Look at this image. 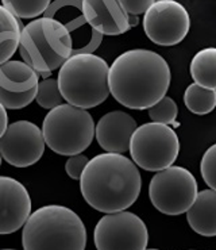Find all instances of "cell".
Listing matches in <instances>:
<instances>
[{"label": "cell", "instance_id": "cell-26", "mask_svg": "<svg viewBox=\"0 0 216 250\" xmlns=\"http://www.w3.org/2000/svg\"><path fill=\"white\" fill-rule=\"evenodd\" d=\"M7 127H8V115H7L6 108L0 104V138L4 134Z\"/></svg>", "mask_w": 216, "mask_h": 250}, {"label": "cell", "instance_id": "cell-1", "mask_svg": "<svg viewBox=\"0 0 216 250\" xmlns=\"http://www.w3.org/2000/svg\"><path fill=\"white\" fill-rule=\"evenodd\" d=\"M170 68L162 56L133 49L118 56L108 70L110 95L131 110H147L166 96Z\"/></svg>", "mask_w": 216, "mask_h": 250}, {"label": "cell", "instance_id": "cell-24", "mask_svg": "<svg viewBox=\"0 0 216 250\" xmlns=\"http://www.w3.org/2000/svg\"><path fill=\"white\" fill-rule=\"evenodd\" d=\"M88 157L84 156L82 153L80 154H75V156H70L68 158V161L65 164V170H66V175L69 176L70 179L73 180H79L80 176H81L82 170L85 169L88 164Z\"/></svg>", "mask_w": 216, "mask_h": 250}, {"label": "cell", "instance_id": "cell-7", "mask_svg": "<svg viewBox=\"0 0 216 250\" xmlns=\"http://www.w3.org/2000/svg\"><path fill=\"white\" fill-rule=\"evenodd\" d=\"M129 150L137 167L147 172H159L175 164L180 153V141L170 126L145 123L135 128Z\"/></svg>", "mask_w": 216, "mask_h": 250}, {"label": "cell", "instance_id": "cell-12", "mask_svg": "<svg viewBox=\"0 0 216 250\" xmlns=\"http://www.w3.org/2000/svg\"><path fill=\"white\" fill-rule=\"evenodd\" d=\"M39 75L18 60L0 64V104L8 110H20L35 100Z\"/></svg>", "mask_w": 216, "mask_h": 250}, {"label": "cell", "instance_id": "cell-18", "mask_svg": "<svg viewBox=\"0 0 216 250\" xmlns=\"http://www.w3.org/2000/svg\"><path fill=\"white\" fill-rule=\"evenodd\" d=\"M189 72L197 85L216 91V47H205L196 53Z\"/></svg>", "mask_w": 216, "mask_h": 250}, {"label": "cell", "instance_id": "cell-11", "mask_svg": "<svg viewBox=\"0 0 216 250\" xmlns=\"http://www.w3.org/2000/svg\"><path fill=\"white\" fill-rule=\"evenodd\" d=\"M42 130L29 121H18L4 131L0 138V154L15 168H27L37 164L45 151Z\"/></svg>", "mask_w": 216, "mask_h": 250}, {"label": "cell", "instance_id": "cell-28", "mask_svg": "<svg viewBox=\"0 0 216 250\" xmlns=\"http://www.w3.org/2000/svg\"><path fill=\"white\" fill-rule=\"evenodd\" d=\"M0 250H15V249H0Z\"/></svg>", "mask_w": 216, "mask_h": 250}, {"label": "cell", "instance_id": "cell-14", "mask_svg": "<svg viewBox=\"0 0 216 250\" xmlns=\"http://www.w3.org/2000/svg\"><path fill=\"white\" fill-rule=\"evenodd\" d=\"M81 12L85 22L101 35H120L133 29L119 0H81Z\"/></svg>", "mask_w": 216, "mask_h": 250}, {"label": "cell", "instance_id": "cell-21", "mask_svg": "<svg viewBox=\"0 0 216 250\" xmlns=\"http://www.w3.org/2000/svg\"><path fill=\"white\" fill-rule=\"evenodd\" d=\"M147 110H149V117L152 119V122L173 126V127L180 126V123L177 122L178 107L176 104L175 100L169 96H164L159 102H157L156 104L152 105Z\"/></svg>", "mask_w": 216, "mask_h": 250}, {"label": "cell", "instance_id": "cell-16", "mask_svg": "<svg viewBox=\"0 0 216 250\" xmlns=\"http://www.w3.org/2000/svg\"><path fill=\"white\" fill-rule=\"evenodd\" d=\"M187 221L196 234L216 237V191L197 192L195 202L187 211Z\"/></svg>", "mask_w": 216, "mask_h": 250}, {"label": "cell", "instance_id": "cell-20", "mask_svg": "<svg viewBox=\"0 0 216 250\" xmlns=\"http://www.w3.org/2000/svg\"><path fill=\"white\" fill-rule=\"evenodd\" d=\"M52 0H1V6L6 7L14 17L20 19H34L45 14Z\"/></svg>", "mask_w": 216, "mask_h": 250}, {"label": "cell", "instance_id": "cell-3", "mask_svg": "<svg viewBox=\"0 0 216 250\" xmlns=\"http://www.w3.org/2000/svg\"><path fill=\"white\" fill-rule=\"evenodd\" d=\"M22 245L24 250H85L87 229L73 209L43 206L23 225Z\"/></svg>", "mask_w": 216, "mask_h": 250}, {"label": "cell", "instance_id": "cell-13", "mask_svg": "<svg viewBox=\"0 0 216 250\" xmlns=\"http://www.w3.org/2000/svg\"><path fill=\"white\" fill-rule=\"evenodd\" d=\"M31 214V198L26 187L12 177L0 176V235L23 227Z\"/></svg>", "mask_w": 216, "mask_h": 250}, {"label": "cell", "instance_id": "cell-2", "mask_svg": "<svg viewBox=\"0 0 216 250\" xmlns=\"http://www.w3.org/2000/svg\"><path fill=\"white\" fill-rule=\"evenodd\" d=\"M79 181L84 200L105 214L131 207L142 189L138 167L119 153H103L89 160Z\"/></svg>", "mask_w": 216, "mask_h": 250}, {"label": "cell", "instance_id": "cell-5", "mask_svg": "<svg viewBox=\"0 0 216 250\" xmlns=\"http://www.w3.org/2000/svg\"><path fill=\"white\" fill-rule=\"evenodd\" d=\"M108 70L107 61L94 53L72 54L59 66V92L68 104L82 110L98 107L110 96Z\"/></svg>", "mask_w": 216, "mask_h": 250}, {"label": "cell", "instance_id": "cell-27", "mask_svg": "<svg viewBox=\"0 0 216 250\" xmlns=\"http://www.w3.org/2000/svg\"><path fill=\"white\" fill-rule=\"evenodd\" d=\"M0 167H1V154H0Z\"/></svg>", "mask_w": 216, "mask_h": 250}, {"label": "cell", "instance_id": "cell-22", "mask_svg": "<svg viewBox=\"0 0 216 250\" xmlns=\"http://www.w3.org/2000/svg\"><path fill=\"white\" fill-rule=\"evenodd\" d=\"M35 100L42 108H46V110H53V108L59 107V104H62L64 98L59 92L57 79L46 77L43 82L39 83Z\"/></svg>", "mask_w": 216, "mask_h": 250}, {"label": "cell", "instance_id": "cell-19", "mask_svg": "<svg viewBox=\"0 0 216 250\" xmlns=\"http://www.w3.org/2000/svg\"><path fill=\"white\" fill-rule=\"evenodd\" d=\"M184 104L195 115H207L215 110L216 91L193 83L184 92Z\"/></svg>", "mask_w": 216, "mask_h": 250}, {"label": "cell", "instance_id": "cell-8", "mask_svg": "<svg viewBox=\"0 0 216 250\" xmlns=\"http://www.w3.org/2000/svg\"><path fill=\"white\" fill-rule=\"evenodd\" d=\"M197 196V181L191 170L172 165L153 176L149 184V198L165 215L187 212Z\"/></svg>", "mask_w": 216, "mask_h": 250}, {"label": "cell", "instance_id": "cell-6", "mask_svg": "<svg viewBox=\"0 0 216 250\" xmlns=\"http://www.w3.org/2000/svg\"><path fill=\"white\" fill-rule=\"evenodd\" d=\"M46 146L61 156L80 154L95 137V122L87 110L72 104H59L49 110L42 125Z\"/></svg>", "mask_w": 216, "mask_h": 250}, {"label": "cell", "instance_id": "cell-25", "mask_svg": "<svg viewBox=\"0 0 216 250\" xmlns=\"http://www.w3.org/2000/svg\"><path fill=\"white\" fill-rule=\"evenodd\" d=\"M154 1L156 0H119V4L129 15L138 17L140 14H145Z\"/></svg>", "mask_w": 216, "mask_h": 250}, {"label": "cell", "instance_id": "cell-10", "mask_svg": "<svg viewBox=\"0 0 216 250\" xmlns=\"http://www.w3.org/2000/svg\"><path fill=\"white\" fill-rule=\"evenodd\" d=\"M191 27L187 8L176 0H156L143 17L147 38L159 46H175L185 38Z\"/></svg>", "mask_w": 216, "mask_h": 250}, {"label": "cell", "instance_id": "cell-15", "mask_svg": "<svg viewBox=\"0 0 216 250\" xmlns=\"http://www.w3.org/2000/svg\"><path fill=\"white\" fill-rule=\"evenodd\" d=\"M138 127L137 121L124 111H111L95 125V137L107 153L122 154L129 150L130 141Z\"/></svg>", "mask_w": 216, "mask_h": 250}, {"label": "cell", "instance_id": "cell-4", "mask_svg": "<svg viewBox=\"0 0 216 250\" xmlns=\"http://www.w3.org/2000/svg\"><path fill=\"white\" fill-rule=\"evenodd\" d=\"M18 50L23 62L46 79L73 54V40L62 22L37 18L22 27Z\"/></svg>", "mask_w": 216, "mask_h": 250}, {"label": "cell", "instance_id": "cell-17", "mask_svg": "<svg viewBox=\"0 0 216 250\" xmlns=\"http://www.w3.org/2000/svg\"><path fill=\"white\" fill-rule=\"evenodd\" d=\"M22 27V22L0 4V64L17 53Z\"/></svg>", "mask_w": 216, "mask_h": 250}, {"label": "cell", "instance_id": "cell-29", "mask_svg": "<svg viewBox=\"0 0 216 250\" xmlns=\"http://www.w3.org/2000/svg\"><path fill=\"white\" fill-rule=\"evenodd\" d=\"M145 250H159V249H145Z\"/></svg>", "mask_w": 216, "mask_h": 250}, {"label": "cell", "instance_id": "cell-9", "mask_svg": "<svg viewBox=\"0 0 216 250\" xmlns=\"http://www.w3.org/2000/svg\"><path fill=\"white\" fill-rule=\"evenodd\" d=\"M94 241L98 250H145L149 231L139 216L124 209L100 218Z\"/></svg>", "mask_w": 216, "mask_h": 250}, {"label": "cell", "instance_id": "cell-23", "mask_svg": "<svg viewBox=\"0 0 216 250\" xmlns=\"http://www.w3.org/2000/svg\"><path fill=\"white\" fill-rule=\"evenodd\" d=\"M200 173L210 189L216 191V144L210 146L203 154L200 163Z\"/></svg>", "mask_w": 216, "mask_h": 250}]
</instances>
